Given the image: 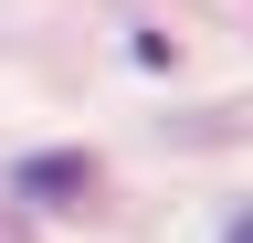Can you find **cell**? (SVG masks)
<instances>
[{"instance_id":"cell-1","label":"cell","mask_w":253,"mask_h":243,"mask_svg":"<svg viewBox=\"0 0 253 243\" xmlns=\"http://www.w3.org/2000/svg\"><path fill=\"white\" fill-rule=\"evenodd\" d=\"M95 191V159L84 148H42V159H21V201H84Z\"/></svg>"},{"instance_id":"cell-2","label":"cell","mask_w":253,"mask_h":243,"mask_svg":"<svg viewBox=\"0 0 253 243\" xmlns=\"http://www.w3.org/2000/svg\"><path fill=\"white\" fill-rule=\"evenodd\" d=\"M0 243H21V222H0Z\"/></svg>"}]
</instances>
